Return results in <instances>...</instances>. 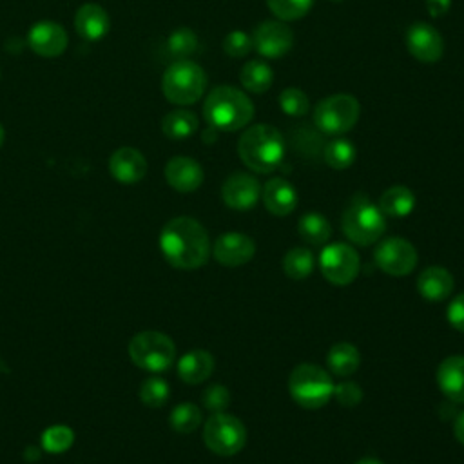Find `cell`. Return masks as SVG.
Returning <instances> with one entry per match:
<instances>
[{"label":"cell","mask_w":464,"mask_h":464,"mask_svg":"<svg viewBox=\"0 0 464 464\" xmlns=\"http://www.w3.org/2000/svg\"><path fill=\"white\" fill-rule=\"evenodd\" d=\"M163 257L179 270H196L210 256V239L205 227L188 216L170 219L160 234Z\"/></svg>","instance_id":"cell-1"},{"label":"cell","mask_w":464,"mask_h":464,"mask_svg":"<svg viewBox=\"0 0 464 464\" xmlns=\"http://www.w3.org/2000/svg\"><path fill=\"white\" fill-rule=\"evenodd\" d=\"M241 161L257 174L274 172L285 158L283 134L266 123H256L243 130L237 141Z\"/></svg>","instance_id":"cell-2"},{"label":"cell","mask_w":464,"mask_h":464,"mask_svg":"<svg viewBox=\"0 0 464 464\" xmlns=\"http://www.w3.org/2000/svg\"><path fill=\"white\" fill-rule=\"evenodd\" d=\"M254 111L256 109L250 98L232 85L214 87L203 103L205 121L218 132H234L245 129L252 121Z\"/></svg>","instance_id":"cell-3"},{"label":"cell","mask_w":464,"mask_h":464,"mask_svg":"<svg viewBox=\"0 0 464 464\" xmlns=\"http://www.w3.org/2000/svg\"><path fill=\"white\" fill-rule=\"evenodd\" d=\"M341 228L352 243L368 246L381 239L386 230V219L377 205H373L366 196L357 194L343 210Z\"/></svg>","instance_id":"cell-4"},{"label":"cell","mask_w":464,"mask_h":464,"mask_svg":"<svg viewBox=\"0 0 464 464\" xmlns=\"http://www.w3.org/2000/svg\"><path fill=\"white\" fill-rule=\"evenodd\" d=\"M334 388L332 375L324 368L310 362L297 364L288 377L292 399L306 410L323 408L332 399Z\"/></svg>","instance_id":"cell-5"},{"label":"cell","mask_w":464,"mask_h":464,"mask_svg":"<svg viewBox=\"0 0 464 464\" xmlns=\"http://www.w3.org/2000/svg\"><path fill=\"white\" fill-rule=\"evenodd\" d=\"M207 89V74L192 60L172 62L161 78V91L170 103L192 105Z\"/></svg>","instance_id":"cell-6"},{"label":"cell","mask_w":464,"mask_h":464,"mask_svg":"<svg viewBox=\"0 0 464 464\" xmlns=\"http://www.w3.org/2000/svg\"><path fill=\"white\" fill-rule=\"evenodd\" d=\"M129 357L138 368L161 373L174 364L176 344L161 332L145 330L129 341Z\"/></svg>","instance_id":"cell-7"},{"label":"cell","mask_w":464,"mask_h":464,"mask_svg":"<svg viewBox=\"0 0 464 464\" xmlns=\"http://www.w3.org/2000/svg\"><path fill=\"white\" fill-rule=\"evenodd\" d=\"M361 105L352 94H332L317 102L314 109V121L319 130L332 136H341L352 130L359 120Z\"/></svg>","instance_id":"cell-8"},{"label":"cell","mask_w":464,"mask_h":464,"mask_svg":"<svg viewBox=\"0 0 464 464\" xmlns=\"http://www.w3.org/2000/svg\"><path fill=\"white\" fill-rule=\"evenodd\" d=\"M203 442L212 453L232 457L239 453L246 442L245 424L230 413L216 411L205 420Z\"/></svg>","instance_id":"cell-9"},{"label":"cell","mask_w":464,"mask_h":464,"mask_svg":"<svg viewBox=\"0 0 464 464\" xmlns=\"http://www.w3.org/2000/svg\"><path fill=\"white\" fill-rule=\"evenodd\" d=\"M359 254L346 243L326 245L319 256V268L324 279L335 286L350 285L359 274Z\"/></svg>","instance_id":"cell-10"},{"label":"cell","mask_w":464,"mask_h":464,"mask_svg":"<svg viewBox=\"0 0 464 464\" xmlns=\"http://www.w3.org/2000/svg\"><path fill=\"white\" fill-rule=\"evenodd\" d=\"M375 265L390 276H408L417 266V248L404 237H388L373 252Z\"/></svg>","instance_id":"cell-11"},{"label":"cell","mask_w":464,"mask_h":464,"mask_svg":"<svg viewBox=\"0 0 464 464\" xmlns=\"http://www.w3.org/2000/svg\"><path fill=\"white\" fill-rule=\"evenodd\" d=\"M254 49L268 60H277L285 56L294 45V31L283 20H265L261 22L254 34Z\"/></svg>","instance_id":"cell-12"},{"label":"cell","mask_w":464,"mask_h":464,"mask_svg":"<svg viewBox=\"0 0 464 464\" xmlns=\"http://www.w3.org/2000/svg\"><path fill=\"white\" fill-rule=\"evenodd\" d=\"M406 47L415 60L422 63H435L444 54V38L433 25L417 22L406 31Z\"/></svg>","instance_id":"cell-13"},{"label":"cell","mask_w":464,"mask_h":464,"mask_svg":"<svg viewBox=\"0 0 464 464\" xmlns=\"http://www.w3.org/2000/svg\"><path fill=\"white\" fill-rule=\"evenodd\" d=\"M256 254V243L243 232L221 234L212 246V256L223 266L236 268L248 263Z\"/></svg>","instance_id":"cell-14"},{"label":"cell","mask_w":464,"mask_h":464,"mask_svg":"<svg viewBox=\"0 0 464 464\" xmlns=\"http://www.w3.org/2000/svg\"><path fill=\"white\" fill-rule=\"evenodd\" d=\"M221 198L234 210H250L261 198V185L252 174L234 172L225 179Z\"/></svg>","instance_id":"cell-15"},{"label":"cell","mask_w":464,"mask_h":464,"mask_svg":"<svg viewBox=\"0 0 464 464\" xmlns=\"http://www.w3.org/2000/svg\"><path fill=\"white\" fill-rule=\"evenodd\" d=\"M67 42H69V36L65 29L60 24L49 22V20L36 22L27 33L29 47L44 58H54L62 54L67 47Z\"/></svg>","instance_id":"cell-16"},{"label":"cell","mask_w":464,"mask_h":464,"mask_svg":"<svg viewBox=\"0 0 464 464\" xmlns=\"http://www.w3.org/2000/svg\"><path fill=\"white\" fill-rule=\"evenodd\" d=\"M165 179L178 192H194L203 183V169L194 158L174 156L165 165Z\"/></svg>","instance_id":"cell-17"},{"label":"cell","mask_w":464,"mask_h":464,"mask_svg":"<svg viewBox=\"0 0 464 464\" xmlns=\"http://www.w3.org/2000/svg\"><path fill=\"white\" fill-rule=\"evenodd\" d=\"M109 170L120 183L130 185L143 179L147 174L145 156L134 147H120L109 160Z\"/></svg>","instance_id":"cell-18"},{"label":"cell","mask_w":464,"mask_h":464,"mask_svg":"<svg viewBox=\"0 0 464 464\" xmlns=\"http://www.w3.org/2000/svg\"><path fill=\"white\" fill-rule=\"evenodd\" d=\"M265 208L274 216H288L297 207V190L285 178H272L261 187Z\"/></svg>","instance_id":"cell-19"},{"label":"cell","mask_w":464,"mask_h":464,"mask_svg":"<svg viewBox=\"0 0 464 464\" xmlns=\"http://www.w3.org/2000/svg\"><path fill=\"white\" fill-rule=\"evenodd\" d=\"M74 29L83 40L96 42L109 33L111 18L102 5L83 4L74 14Z\"/></svg>","instance_id":"cell-20"},{"label":"cell","mask_w":464,"mask_h":464,"mask_svg":"<svg viewBox=\"0 0 464 464\" xmlns=\"http://www.w3.org/2000/svg\"><path fill=\"white\" fill-rule=\"evenodd\" d=\"M455 286L453 276L444 266H428L417 277V290L419 294L431 303L444 301L451 295Z\"/></svg>","instance_id":"cell-21"},{"label":"cell","mask_w":464,"mask_h":464,"mask_svg":"<svg viewBox=\"0 0 464 464\" xmlns=\"http://www.w3.org/2000/svg\"><path fill=\"white\" fill-rule=\"evenodd\" d=\"M437 384L453 402H464V355H450L437 368Z\"/></svg>","instance_id":"cell-22"},{"label":"cell","mask_w":464,"mask_h":464,"mask_svg":"<svg viewBox=\"0 0 464 464\" xmlns=\"http://www.w3.org/2000/svg\"><path fill=\"white\" fill-rule=\"evenodd\" d=\"M214 357L207 350H190L178 361V375L187 384H199L214 372Z\"/></svg>","instance_id":"cell-23"},{"label":"cell","mask_w":464,"mask_h":464,"mask_svg":"<svg viewBox=\"0 0 464 464\" xmlns=\"http://www.w3.org/2000/svg\"><path fill=\"white\" fill-rule=\"evenodd\" d=\"M377 207L384 216L404 218L415 208V194L404 185H393L381 194Z\"/></svg>","instance_id":"cell-24"},{"label":"cell","mask_w":464,"mask_h":464,"mask_svg":"<svg viewBox=\"0 0 464 464\" xmlns=\"http://www.w3.org/2000/svg\"><path fill=\"white\" fill-rule=\"evenodd\" d=\"M326 362H328V368L334 375L350 377L352 373L357 372V368L361 364V353L352 343L341 341V343H335L328 350Z\"/></svg>","instance_id":"cell-25"},{"label":"cell","mask_w":464,"mask_h":464,"mask_svg":"<svg viewBox=\"0 0 464 464\" xmlns=\"http://www.w3.org/2000/svg\"><path fill=\"white\" fill-rule=\"evenodd\" d=\"M241 85L254 94H263L272 87L274 72L272 67L263 60H250L243 65L239 72Z\"/></svg>","instance_id":"cell-26"},{"label":"cell","mask_w":464,"mask_h":464,"mask_svg":"<svg viewBox=\"0 0 464 464\" xmlns=\"http://www.w3.org/2000/svg\"><path fill=\"white\" fill-rule=\"evenodd\" d=\"M198 118L190 111H172L163 116L161 120V130L170 140H185L192 136L198 130Z\"/></svg>","instance_id":"cell-27"},{"label":"cell","mask_w":464,"mask_h":464,"mask_svg":"<svg viewBox=\"0 0 464 464\" xmlns=\"http://www.w3.org/2000/svg\"><path fill=\"white\" fill-rule=\"evenodd\" d=\"M297 232L310 245H324L332 236V225L324 216L317 212H308L301 216Z\"/></svg>","instance_id":"cell-28"},{"label":"cell","mask_w":464,"mask_h":464,"mask_svg":"<svg viewBox=\"0 0 464 464\" xmlns=\"http://www.w3.org/2000/svg\"><path fill=\"white\" fill-rule=\"evenodd\" d=\"M314 270V256L304 246H294L290 248L283 257V272L294 279L301 281L308 277Z\"/></svg>","instance_id":"cell-29"},{"label":"cell","mask_w":464,"mask_h":464,"mask_svg":"<svg viewBox=\"0 0 464 464\" xmlns=\"http://www.w3.org/2000/svg\"><path fill=\"white\" fill-rule=\"evenodd\" d=\"M355 156L357 150L353 143L346 138H335L324 147V161L335 170L348 169L355 161Z\"/></svg>","instance_id":"cell-30"},{"label":"cell","mask_w":464,"mask_h":464,"mask_svg":"<svg viewBox=\"0 0 464 464\" xmlns=\"http://www.w3.org/2000/svg\"><path fill=\"white\" fill-rule=\"evenodd\" d=\"M201 410L192 402L178 404L169 417L170 428L178 433H192L201 424Z\"/></svg>","instance_id":"cell-31"},{"label":"cell","mask_w":464,"mask_h":464,"mask_svg":"<svg viewBox=\"0 0 464 464\" xmlns=\"http://www.w3.org/2000/svg\"><path fill=\"white\" fill-rule=\"evenodd\" d=\"M198 49V36L188 27H178L167 38V51L176 60H185Z\"/></svg>","instance_id":"cell-32"},{"label":"cell","mask_w":464,"mask_h":464,"mask_svg":"<svg viewBox=\"0 0 464 464\" xmlns=\"http://www.w3.org/2000/svg\"><path fill=\"white\" fill-rule=\"evenodd\" d=\"M268 9L283 22L303 18L314 5V0H266Z\"/></svg>","instance_id":"cell-33"},{"label":"cell","mask_w":464,"mask_h":464,"mask_svg":"<svg viewBox=\"0 0 464 464\" xmlns=\"http://www.w3.org/2000/svg\"><path fill=\"white\" fill-rule=\"evenodd\" d=\"M279 107L285 114H288L292 118H303L310 111V100L301 89L286 87L279 94Z\"/></svg>","instance_id":"cell-34"},{"label":"cell","mask_w":464,"mask_h":464,"mask_svg":"<svg viewBox=\"0 0 464 464\" xmlns=\"http://www.w3.org/2000/svg\"><path fill=\"white\" fill-rule=\"evenodd\" d=\"M170 395V388L161 377H149L140 386V399L143 404L150 408H160L167 402Z\"/></svg>","instance_id":"cell-35"},{"label":"cell","mask_w":464,"mask_h":464,"mask_svg":"<svg viewBox=\"0 0 464 464\" xmlns=\"http://www.w3.org/2000/svg\"><path fill=\"white\" fill-rule=\"evenodd\" d=\"M74 442V433L69 426L54 424L42 433V446L51 453L65 451Z\"/></svg>","instance_id":"cell-36"},{"label":"cell","mask_w":464,"mask_h":464,"mask_svg":"<svg viewBox=\"0 0 464 464\" xmlns=\"http://www.w3.org/2000/svg\"><path fill=\"white\" fill-rule=\"evenodd\" d=\"M252 49H254V38H252V34H248L245 31H239V29L237 31H230L223 38V51L230 58H243Z\"/></svg>","instance_id":"cell-37"},{"label":"cell","mask_w":464,"mask_h":464,"mask_svg":"<svg viewBox=\"0 0 464 464\" xmlns=\"http://www.w3.org/2000/svg\"><path fill=\"white\" fill-rule=\"evenodd\" d=\"M230 402V392L223 384H210L203 392V404L210 411H225Z\"/></svg>","instance_id":"cell-38"},{"label":"cell","mask_w":464,"mask_h":464,"mask_svg":"<svg viewBox=\"0 0 464 464\" xmlns=\"http://www.w3.org/2000/svg\"><path fill=\"white\" fill-rule=\"evenodd\" d=\"M334 395L337 399V402L341 406H346V408H352L355 404L361 402L362 399V390L359 384L352 382V381H346V382H341L339 386L334 388Z\"/></svg>","instance_id":"cell-39"},{"label":"cell","mask_w":464,"mask_h":464,"mask_svg":"<svg viewBox=\"0 0 464 464\" xmlns=\"http://www.w3.org/2000/svg\"><path fill=\"white\" fill-rule=\"evenodd\" d=\"M446 315L455 330L464 332V294H459L457 297L451 299Z\"/></svg>","instance_id":"cell-40"},{"label":"cell","mask_w":464,"mask_h":464,"mask_svg":"<svg viewBox=\"0 0 464 464\" xmlns=\"http://www.w3.org/2000/svg\"><path fill=\"white\" fill-rule=\"evenodd\" d=\"M450 7H451V0H426V9L433 18L444 16L450 11Z\"/></svg>","instance_id":"cell-41"},{"label":"cell","mask_w":464,"mask_h":464,"mask_svg":"<svg viewBox=\"0 0 464 464\" xmlns=\"http://www.w3.org/2000/svg\"><path fill=\"white\" fill-rule=\"evenodd\" d=\"M453 435L455 439L464 446V410L455 417V424H453Z\"/></svg>","instance_id":"cell-42"},{"label":"cell","mask_w":464,"mask_h":464,"mask_svg":"<svg viewBox=\"0 0 464 464\" xmlns=\"http://www.w3.org/2000/svg\"><path fill=\"white\" fill-rule=\"evenodd\" d=\"M216 138H218V130L216 129H212V127H208L205 132H203V140L205 141H216Z\"/></svg>","instance_id":"cell-43"},{"label":"cell","mask_w":464,"mask_h":464,"mask_svg":"<svg viewBox=\"0 0 464 464\" xmlns=\"http://www.w3.org/2000/svg\"><path fill=\"white\" fill-rule=\"evenodd\" d=\"M355 464H382V462L377 460V459H373V457H362V459H359Z\"/></svg>","instance_id":"cell-44"},{"label":"cell","mask_w":464,"mask_h":464,"mask_svg":"<svg viewBox=\"0 0 464 464\" xmlns=\"http://www.w3.org/2000/svg\"><path fill=\"white\" fill-rule=\"evenodd\" d=\"M4 143V127H2V123H0V145Z\"/></svg>","instance_id":"cell-45"},{"label":"cell","mask_w":464,"mask_h":464,"mask_svg":"<svg viewBox=\"0 0 464 464\" xmlns=\"http://www.w3.org/2000/svg\"><path fill=\"white\" fill-rule=\"evenodd\" d=\"M332 2H343V0H332Z\"/></svg>","instance_id":"cell-46"}]
</instances>
